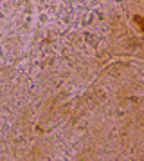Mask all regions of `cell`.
<instances>
[{"label":"cell","mask_w":144,"mask_h":161,"mask_svg":"<svg viewBox=\"0 0 144 161\" xmlns=\"http://www.w3.org/2000/svg\"><path fill=\"white\" fill-rule=\"evenodd\" d=\"M135 22H137V24H139V27H141V29H142V18H141V16H139V15H137V16H135Z\"/></svg>","instance_id":"cell-1"}]
</instances>
